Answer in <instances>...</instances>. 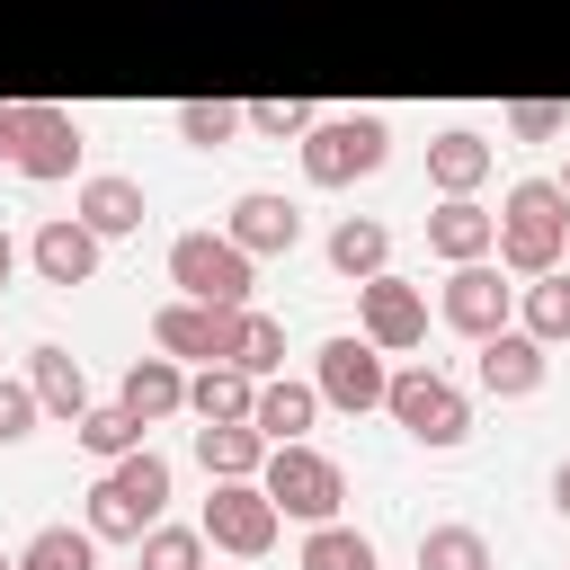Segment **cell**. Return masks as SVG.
<instances>
[{"mask_svg": "<svg viewBox=\"0 0 570 570\" xmlns=\"http://www.w3.org/2000/svg\"><path fill=\"white\" fill-rule=\"evenodd\" d=\"M160 499H169V463H160L151 445H134V454H116V472L89 490V534H98V543H134V534L160 517Z\"/></svg>", "mask_w": 570, "mask_h": 570, "instance_id": "3957f363", "label": "cell"}, {"mask_svg": "<svg viewBox=\"0 0 570 570\" xmlns=\"http://www.w3.org/2000/svg\"><path fill=\"white\" fill-rule=\"evenodd\" d=\"M383 151H392V125H383V116H312V134H303V178H312V187H347V178L383 169Z\"/></svg>", "mask_w": 570, "mask_h": 570, "instance_id": "5b68a950", "label": "cell"}, {"mask_svg": "<svg viewBox=\"0 0 570 570\" xmlns=\"http://www.w3.org/2000/svg\"><path fill=\"white\" fill-rule=\"evenodd\" d=\"M89 267H98V232H89L80 214H53V223L36 232V276H45V285H89Z\"/></svg>", "mask_w": 570, "mask_h": 570, "instance_id": "5bb4252c", "label": "cell"}, {"mask_svg": "<svg viewBox=\"0 0 570 570\" xmlns=\"http://www.w3.org/2000/svg\"><path fill=\"white\" fill-rule=\"evenodd\" d=\"M27 392H36V410H53V419H80V410H89V374H80L71 347H36V356H27Z\"/></svg>", "mask_w": 570, "mask_h": 570, "instance_id": "d6986e66", "label": "cell"}, {"mask_svg": "<svg viewBox=\"0 0 570 570\" xmlns=\"http://www.w3.org/2000/svg\"><path fill=\"white\" fill-rule=\"evenodd\" d=\"M258 490L276 499V517H303V525H330V517H338V499H347L338 463H330L321 445H303V436L267 445V463H258Z\"/></svg>", "mask_w": 570, "mask_h": 570, "instance_id": "277c9868", "label": "cell"}, {"mask_svg": "<svg viewBox=\"0 0 570 570\" xmlns=\"http://www.w3.org/2000/svg\"><path fill=\"white\" fill-rule=\"evenodd\" d=\"M223 232H232V240H240L249 258H267V249H294V240H303V214H294L285 196H267V187H249V196L232 205V223H223Z\"/></svg>", "mask_w": 570, "mask_h": 570, "instance_id": "4fadbf2b", "label": "cell"}, {"mask_svg": "<svg viewBox=\"0 0 570 570\" xmlns=\"http://www.w3.org/2000/svg\"><path fill=\"white\" fill-rule=\"evenodd\" d=\"M303 570H383V561H374V543H365L356 525H338V517H330V525H312V534H303Z\"/></svg>", "mask_w": 570, "mask_h": 570, "instance_id": "484cf974", "label": "cell"}, {"mask_svg": "<svg viewBox=\"0 0 570 570\" xmlns=\"http://www.w3.org/2000/svg\"><path fill=\"white\" fill-rule=\"evenodd\" d=\"M276 365H285V321L249 312V330H240V374H276Z\"/></svg>", "mask_w": 570, "mask_h": 570, "instance_id": "1f68e13d", "label": "cell"}, {"mask_svg": "<svg viewBox=\"0 0 570 570\" xmlns=\"http://www.w3.org/2000/svg\"><path fill=\"white\" fill-rule=\"evenodd\" d=\"M9 267H18V249H9V232H0V294H9Z\"/></svg>", "mask_w": 570, "mask_h": 570, "instance_id": "8d00e7d4", "label": "cell"}, {"mask_svg": "<svg viewBox=\"0 0 570 570\" xmlns=\"http://www.w3.org/2000/svg\"><path fill=\"white\" fill-rule=\"evenodd\" d=\"M71 428H80V445H89V454H107V463H116V454H134V445H142V419H134V410H125V401H107V410H80V419H71Z\"/></svg>", "mask_w": 570, "mask_h": 570, "instance_id": "4316f807", "label": "cell"}, {"mask_svg": "<svg viewBox=\"0 0 570 570\" xmlns=\"http://www.w3.org/2000/svg\"><path fill=\"white\" fill-rule=\"evenodd\" d=\"M383 347L374 338H321V356H312V392L321 401H338V410H383Z\"/></svg>", "mask_w": 570, "mask_h": 570, "instance_id": "30bf717a", "label": "cell"}, {"mask_svg": "<svg viewBox=\"0 0 570 570\" xmlns=\"http://www.w3.org/2000/svg\"><path fill=\"white\" fill-rule=\"evenodd\" d=\"M240 125H249V107H232V98H187V107H178V134H187V142H205V151H214V142H232Z\"/></svg>", "mask_w": 570, "mask_h": 570, "instance_id": "4dcf8cb0", "label": "cell"}, {"mask_svg": "<svg viewBox=\"0 0 570 570\" xmlns=\"http://www.w3.org/2000/svg\"><path fill=\"white\" fill-rule=\"evenodd\" d=\"M312 410H321V392H312V383H285V374H258V392H249V428H258L267 445L303 436Z\"/></svg>", "mask_w": 570, "mask_h": 570, "instance_id": "e0dca14e", "label": "cell"}, {"mask_svg": "<svg viewBox=\"0 0 570 570\" xmlns=\"http://www.w3.org/2000/svg\"><path fill=\"white\" fill-rule=\"evenodd\" d=\"M116 401H125L142 428H151V419H169V410H187V374H178V356H134Z\"/></svg>", "mask_w": 570, "mask_h": 570, "instance_id": "ffe728a7", "label": "cell"}, {"mask_svg": "<svg viewBox=\"0 0 570 570\" xmlns=\"http://www.w3.org/2000/svg\"><path fill=\"white\" fill-rule=\"evenodd\" d=\"M169 285H187L196 303H249V249L232 232H178L169 240Z\"/></svg>", "mask_w": 570, "mask_h": 570, "instance_id": "ba28073f", "label": "cell"}, {"mask_svg": "<svg viewBox=\"0 0 570 570\" xmlns=\"http://www.w3.org/2000/svg\"><path fill=\"white\" fill-rule=\"evenodd\" d=\"M499 267H517V276H543L561 249H570V196L552 187V178H517L508 196H499Z\"/></svg>", "mask_w": 570, "mask_h": 570, "instance_id": "6da1fadb", "label": "cell"}, {"mask_svg": "<svg viewBox=\"0 0 570 570\" xmlns=\"http://www.w3.org/2000/svg\"><path fill=\"white\" fill-rule=\"evenodd\" d=\"M0 570H9V552H0Z\"/></svg>", "mask_w": 570, "mask_h": 570, "instance_id": "f35d334b", "label": "cell"}, {"mask_svg": "<svg viewBox=\"0 0 570 570\" xmlns=\"http://www.w3.org/2000/svg\"><path fill=\"white\" fill-rule=\"evenodd\" d=\"M463 338H490V330H508V312H517V285H499V267L490 258H463L454 276H445V303H436Z\"/></svg>", "mask_w": 570, "mask_h": 570, "instance_id": "7c38bea8", "label": "cell"}, {"mask_svg": "<svg viewBox=\"0 0 570 570\" xmlns=\"http://www.w3.org/2000/svg\"><path fill=\"white\" fill-rule=\"evenodd\" d=\"M383 258H392V232H383V223L347 214V223L330 232V267H338V276H383Z\"/></svg>", "mask_w": 570, "mask_h": 570, "instance_id": "603a6c76", "label": "cell"}, {"mask_svg": "<svg viewBox=\"0 0 570 570\" xmlns=\"http://www.w3.org/2000/svg\"><path fill=\"white\" fill-rule=\"evenodd\" d=\"M27 428H36V392L27 383H0V445H18Z\"/></svg>", "mask_w": 570, "mask_h": 570, "instance_id": "e575fe53", "label": "cell"}, {"mask_svg": "<svg viewBox=\"0 0 570 570\" xmlns=\"http://www.w3.org/2000/svg\"><path fill=\"white\" fill-rule=\"evenodd\" d=\"M249 125H258V134H312V107H303V98H258Z\"/></svg>", "mask_w": 570, "mask_h": 570, "instance_id": "836d02e7", "label": "cell"}, {"mask_svg": "<svg viewBox=\"0 0 570 570\" xmlns=\"http://www.w3.org/2000/svg\"><path fill=\"white\" fill-rule=\"evenodd\" d=\"M0 169L18 178H71L80 169V116L45 98H0Z\"/></svg>", "mask_w": 570, "mask_h": 570, "instance_id": "7a4b0ae2", "label": "cell"}, {"mask_svg": "<svg viewBox=\"0 0 570 570\" xmlns=\"http://www.w3.org/2000/svg\"><path fill=\"white\" fill-rule=\"evenodd\" d=\"M356 321H365V338L374 347H419L428 338V294L410 285V276H356Z\"/></svg>", "mask_w": 570, "mask_h": 570, "instance_id": "8fae6325", "label": "cell"}, {"mask_svg": "<svg viewBox=\"0 0 570 570\" xmlns=\"http://www.w3.org/2000/svg\"><path fill=\"white\" fill-rule=\"evenodd\" d=\"M9 570H98V534L89 525H45Z\"/></svg>", "mask_w": 570, "mask_h": 570, "instance_id": "d4e9b609", "label": "cell"}, {"mask_svg": "<svg viewBox=\"0 0 570 570\" xmlns=\"http://www.w3.org/2000/svg\"><path fill=\"white\" fill-rule=\"evenodd\" d=\"M240 330H249V303H160L151 312V338L160 356H196V365H240Z\"/></svg>", "mask_w": 570, "mask_h": 570, "instance_id": "8992f818", "label": "cell"}, {"mask_svg": "<svg viewBox=\"0 0 570 570\" xmlns=\"http://www.w3.org/2000/svg\"><path fill=\"white\" fill-rule=\"evenodd\" d=\"M428 178H436L445 196H472V187L490 178V142H481V134H463V125H454V134H436V142H428Z\"/></svg>", "mask_w": 570, "mask_h": 570, "instance_id": "7402d4cb", "label": "cell"}, {"mask_svg": "<svg viewBox=\"0 0 570 570\" xmlns=\"http://www.w3.org/2000/svg\"><path fill=\"white\" fill-rule=\"evenodd\" d=\"M142 570H205V534L196 525H142Z\"/></svg>", "mask_w": 570, "mask_h": 570, "instance_id": "f546056e", "label": "cell"}, {"mask_svg": "<svg viewBox=\"0 0 570 570\" xmlns=\"http://www.w3.org/2000/svg\"><path fill=\"white\" fill-rule=\"evenodd\" d=\"M419 570H490V543L472 525H428L419 534Z\"/></svg>", "mask_w": 570, "mask_h": 570, "instance_id": "f1b7e54d", "label": "cell"}, {"mask_svg": "<svg viewBox=\"0 0 570 570\" xmlns=\"http://www.w3.org/2000/svg\"><path fill=\"white\" fill-rule=\"evenodd\" d=\"M383 410H392L419 445H463V436H472V410H463V392H454L436 365H401V374L383 383Z\"/></svg>", "mask_w": 570, "mask_h": 570, "instance_id": "52a82bcc", "label": "cell"}, {"mask_svg": "<svg viewBox=\"0 0 570 570\" xmlns=\"http://www.w3.org/2000/svg\"><path fill=\"white\" fill-rule=\"evenodd\" d=\"M196 454H205V472H214V481H258L267 436H258L249 419H205V428H196Z\"/></svg>", "mask_w": 570, "mask_h": 570, "instance_id": "ac0fdd59", "label": "cell"}, {"mask_svg": "<svg viewBox=\"0 0 570 570\" xmlns=\"http://www.w3.org/2000/svg\"><path fill=\"white\" fill-rule=\"evenodd\" d=\"M276 525H285V517H276V499H267L258 481H214V499H205V517H196V534L223 543V552H240V561L267 552Z\"/></svg>", "mask_w": 570, "mask_h": 570, "instance_id": "9c48e42d", "label": "cell"}, {"mask_svg": "<svg viewBox=\"0 0 570 570\" xmlns=\"http://www.w3.org/2000/svg\"><path fill=\"white\" fill-rule=\"evenodd\" d=\"M249 392H258V374H240V365H205V374L187 383V410H196V419H249Z\"/></svg>", "mask_w": 570, "mask_h": 570, "instance_id": "cb8c5ba5", "label": "cell"}, {"mask_svg": "<svg viewBox=\"0 0 570 570\" xmlns=\"http://www.w3.org/2000/svg\"><path fill=\"white\" fill-rule=\"evenodd\" d=\"M561 125H570V107H552V98H517V107H508V134H517V142H552Z\"/></svg>", "mask_w": 570, "mask_h": 570, "instance_id": "d6a6232c", "label": "cell"}, {"mask_svg": "<svg viewBox=\"0 0 570 570\" xmlns=\"http://www.w3.org/2000/svg\"><path fill=\"white\" fill-rule=\"evenodd\" d=\"M151 205H142V187L134 178H116V169H98V178H80V223L98 232V240H116V232H134Z\"/></svg>", "mask_w": 570, "mask_h": 570, "instance_id": "44dd1931", "label": "cell"}, {"mask_svg": "<svg viewBox=\"0 0 570 570\" xmlns=\"http://www.w3.org/2000/svg\"><path fill=\"white\" fill-rule=\"evenodd\" d=\"M525 338H543V347H552V338H570V276H552V267H543V276L525 285Z\"/></svg>", "mask_w": 570, "mask_h": 570, "instance_id": "83f0119b", "label": "cell"}, {"mask_svg": "<svg viewBox=\"0 0 570 570\" xmlns=\"http://www.w3.org/2000/svg\"><path fill=\"white\" fill-rule=\"evenodd\" d=\"M490 240H499V214H481L472 196H445V205L428 214V249L454 258V267H463V258H490Z\"/></svg>", "mask_w": 570, "mask_h": 570, "instance_id": "9a60e30c", "label": "cell"}, {"mask_svg": "<svg viewBox=\"0 0 570 570\" xmlns=\"http://www.w3.org/2000/svg\"><path fill=\"white\" fill-rule=\"evenodd\" d=\"M552 508H561V517H570V463H561V472H552Z\"/></svg>", "mask_w": 570, "mask_h": 570, "instance_id": "d590c367", "label": "cell"}, {"mask_svg": "<svg viewBox=\"0 0 570 570\" xmlns=\"http://www.w3.org/2000/svg\"><path fill=\"white\" fill-rule=\"evenodd\" d=\"M552 187H561V196H570V169H561V178H552Z\"/></svg>", "mask_w": 570, "mask_h": 570, "instance_id": "74e56055", "label": "cell"}, {"mask_svg": "<svg viewBox=\"0 0 570 570\" xmlns=\"http://www.w3.org/2000/svg\"><path fill=\"white\" fill-rule=\"evenodd\" d=\"M481 383H490L499 401L534 392V383H543V338H525V330H490V338H481Z\"/></svg>", "mask_w": 570, "mask_h": 570, "instance_id": "2e32d148", "label": "cell"}]
</instances>
